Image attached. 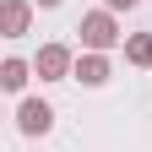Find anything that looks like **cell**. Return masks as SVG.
<instances>
[{
  "mask_svg": "<svg viewBox=\"0 0 152 152\" xmlns=\"http://www.w3.org/2000/svg\"><path fill=\"white\" fill-rule=\"evenodd\" d=\"M125 60H130V65H152V33H130Z\"/></svg>",
  "mask_w": 152,
  "mask_h": 152,
  "instance_id": "7",
  "label": "cell"
},
{
  "mask_svg": "<svg viewBox=\"0 0 152 152\" xmlns=\"http://www.w3.org/2000/svg\"><path fill=\"white\" fill-rule=\"evenodd\" d=\"M27 76H33L27 60H0V87H6V92H22V87H27Z\"/></svg>",
  "mask_w": 152,
  "mask_h": 152,
  "instance_id": "6",
  "label": "cell"
},
{
  "mask_svg": "<svg viewBox=\"0 0 152 152\" xmlns=\"http://www.w3.org/2000/svg\"><path fill=\"white\" fill-rule=\"evenodd\" d=\"M82 49H92V54H103V49H114L120 44V27H114V11H92V16H82Z\"/></svg>",
  "mask_w": 152,
  "mask_h": 152,
  "instance_id": "1",
  "label": "cell"
},
{
  "mask_svg": "<svg viewBox=\"0 0 152 152\" xmlns=\"http://www.w3.org/2000/svg\"><path fill=\"white\" fill-rule=\"evenodd\" d=\"M33 27V0H0V38H22Z\"/></svg>",
  "mask_w": 152,
  "mask_h": 152,
  "instance_id": "3",
  "label": "cell"
},
{
  "mask_svg": "<svg viewBox=\"0 0 152 152\" xmlns=\"http://www.w3.org/2000/svg\"><path fill=\"white\" fill-rule=\"evenodd\" d=\"M103 6H109V11H130L136 0H103Z\"/></svg>",
  "mask_w": 152,
  "mask_h": 152,
  "instance_id": "8",
  "label": "cell"
},
{
  "mask_svg": "<svg viewBox=\"0 0 152 152\" xmlns=\"http://www.w3.org/2000/svg\"><path fill=\"white\" fill-rule=\"evenodd\" d=\"M38 6H60V0H38Z\"/></svg>",
  "mask_w": 152,
  "mask_h": 152,
  "instance_id": "9",
  "label": "cell"
},
{
  "mask_svg": "<svg viewBox=\"0 0 152 152\" xmlns=\"http://www.w3.org/2000/svg\"><path fill=\"white\" fill-rule=\"evenodd\" d=\"M71 71H76V82H82V87H103V82H109V60H103V54H92V49H87Z\"/></svg>",
  "mask_w": 152,
  "mask_h": 152,
  "instance_id": "5",
  "label": "cell"
},
{
  "mask_svg": "<svg viewBox=\"0 0 152 152\" xmlns=\"http://www.w3.org/2000/svg\"><path fill=\"white\" fill-rule=\"evenodd\" d=\"M33 71H38V82H65L71 76V49L65 44H44L38 60H33Z\"/></svg>",
  "mask_w": 152,
  "mask_h": 152,
  "instance_id": "2",
  "label": "cell"
},
{
  "mask_svg": "<svg viewBox=\"0 0 152 152\" xmlns=\"http://www.w3.org/2000/svg\"><path fill=\"white\" fill-rule=\"evenodd\" d=\"M16 125L27 130V136H44V130L54 125V109L44 98H22V109H16Z\"/></svg>",
  "mask_w": 152,
  "mask_h": 152,
  "instance_id": "4",
  "label": "cell"
}]
</instances>
